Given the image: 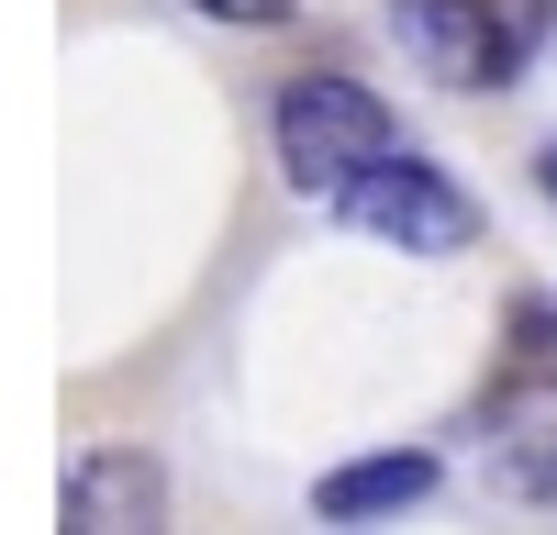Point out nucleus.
<instances>
[{
    "label": "nucleus",
    "instance_id": "9",
    "mask_svg": "<svg viewBox=\"0 0 557 535\" xmlns=\"http://www.w3.org/2000/svg\"><path fill=\"white\" fill-rule=\"evenodd\" d=\"M535 190H546V201H557V146H535Z\"/></svg>",
    "mask_w": 557,
    "mask_h": 535
},
{
    "label": "nucleus",
    "instance_id": "3",
    "mask_svg": "<svg viewBox=\"0 0 557 535\" xmlns=\"http://www.w3.org/2000/svg\"><path fill=\"white\" fill-rule=\"evenodd\" d=\"M391 34L446 89H513V67H524V34L502 0H391Z\"/></svg>",
    "mask_w": 557,
    "mask_h": 535
},
{
    "label": "nucleus",
    "instance_id": "1",
    "mask_svg": "<svg viewBox=\"0 0 557 535\" xmlns=\"http://www.w3.org/2000/svg\"><path fill=\"white\" fill-rule=\"evenodd\" d=\"M268 146H278V178H290L301 201H335L380 146H401V123H391V101L368 78L301 67V78H278V101H268Z\"/></svg>",
    "mask_w": 557,
    "mask_h": 535
},
{
    "label": "nucleus",
    "instance_id": "8",
    "mask_svg": "<svg viewBox=\"0 0 557 535\" xmlns=\"http://www.w3.org/2000/svg\"><path fill=\"white\" fill-rule=\"evenodd\" d=\"M513 490H524V502H557V435L513 458Z\"/></svg>",
    "mask_w": 557,
    "mask_h": 535
},
{
    "label": "nucleus",
    "instance_id": "2",
    "mask_svg": "<svg viewBox=\"0 0 557 535\" xmlns=\"http://www.w3.org/2000/svg\"><path fill=\"white\" fill-rule=\"evenodd\" d=\"M335 212L357 223V235L401 246V257H469V246H480V201L457 190L435 157H412V146H380V157L335 190Z\"/></svg>",
    "mask_w": 557,
    "mask_h": 535
},
{
    "label": "nucleus",
    "instance_id": "6",
    "mask_svg": "<svg viewBox=\"0 0 557 535\" xmlns=\"http://www.w3.org/2000/svg\"><path fill=\"white\" fill-rule=\"evenodd\" d=\"M513 346H524V357H513L524 380H557V301H535V290L513 301Z\"/></svg>",
    "mask_w": 557,
    "mask_h": 535
},
{
    "label": "nucleus",
    "instance_id": "7",
    "mask_svg": "<svg viewBox=\"0 0 557 535\" xmlns=\"http://www.w3.org/2000/svg\"><path fill=\"white\" fill-rule=\"evenodd\" d=\"M178 12H201V23H235V34H278V23H290V0H178Z\"/></svg>",
    "mask_w": 557,
    "mask_h": 535
},
{
    "label": "nucleus",
    "instance_id": "5",
    "mask_svg": "<svg viewBox=\"0 0 557 535\" xmlns=\"http://www.w3.org/2000/svg\"><path fill=\"white\" fill-rule=\"evenodd\" d=\"M435 480H446L435 446H380V458L323 469V480H312V513H323V524H380V513H412Z\"/></svg>",
    "mask_w": 557,
    "mask_h": 535
},
{
    "label": "nucleus",
    "instance_id": "4",
    "mask_svg": "<svg viewBox=\"0 0 557 535\" xmlns=\"http://www.w3.org/2000/svg\"><path fill=\"white\" fill-rule=\"evenodd\" d=\"M57 513L78 535H146V524H168V469L146 446H89V458H67V480H57Z\"/></svg>",
    "mask_w": 557,
    "mask_h": 535
}]
</instances>
